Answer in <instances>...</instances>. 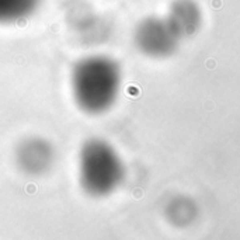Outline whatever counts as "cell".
I'll list each match as a JSON object with an SVG mask.
<instances>
[{"label":"cell","mask_w":240,"mask_h":240,"mask_svg":"<svg viewBox=\"0 0 240 240\" xmlns=\"http://www.w3.org/2000/svg\"><path fill=\"white\" fill-rule=\"evenodd\" d=\"M124 163L110 143L101 139L87 140L80 150V184L91 197L110 195L124 180Z\"/></svg>","instance_id":"7a4b0ae2"},{"label":"cell","mask_w":240,"mask_h":240,"mask_svg":"<svg viewBox=\"0 0 240 240\" xmlns=\"http://www.w3.org/2000/svg\"><path fill=\"white\" fill-rule=\"evenodd\" d=\"M167 20L181 38L197 34L202 24V14L194 0H176L170 7Z\"/></svg>","instance_id":"277c9868"},{"label":"cell","mask_w":240,"mask_h":240,"mask_svg":"<svg viewBox=\"0 0 240 240\" xmlns=\"http://www.w3.org/2000/svg\"><path fill=\"white\" fill-rule=\"evenodd\" d=\"M41 0H0V24L20 21L31 16Z\"/></svg>","instance_id":"8992f818"},{"label":"cell","mask_w":240,"mask_h":240,"mask_svg":"<svg viewBox=\"0 0 240 240\" xmlns=\"http://www.w3.org/2000/svg\"><path fill=\"white\" fill-rule=\"evenodd\" d=\"M51 156V149L45 142L31 139L20 148L17 157L23 169L28 170L30 173H37L48 167Z\"/></svg>","instance_id":"5b68a950"},{"label":"cell","mask_w":240,"mask_h":240,"mask_svg":"<svg viewBox=\"0 0 240 240\" xmlns=\"http://www.w3.org/2000/svg\"><path fill=\"white\" fill-rule=\"evenodd\" d=\"M181 37L167 18H148L135 31L138 48L152 58H166L177 51Z\"/></svg>","instance_id":"3957f363"},{"label":"cell","mask_w":240,"mask_h":240,"mask_svg":"<svg viewBox=\"0 0 240 240\" xmlns=\"http://www.w3.org/2000/svg\"><path fill=\"white\" fill-rule=\"evenodd\" d=\"M121 87V69L103 55L80 59L72 72V91L77 105L89 114H101L115 103Z\"/></svg>","instance_id":"6da1fadb"}]
</instances>
